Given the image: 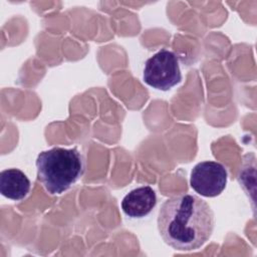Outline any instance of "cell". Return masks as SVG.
<instances>
[{
    "mask_svg": "<svg viewBox=\"0 0 257 257\" xmlns=\"http://www.w3.org/2000/svg\"><path fill=\"white\" fill-rule=\"evenodd\" d=\"M227 180V170L221 163L205 161L198 163L192 169L190 185L201 196L212 198L225 190Z\"/></svg>",
    "mask_w": 257,
    "mask_h": 257,
    "instance_id": "277c9868",
    "label": "cell"
},
{
    "mask_svg": "<svg viewBox=\"0 0 257 257\" xmlns=\"http://www.w3.org/2000/svg\"><path fill=\"white\" fill-rule=\"evenodd\" d=\"M36 169L45 191L49 195H60L83 176L85 161L76 148L54 147L37 156Z\"/></svg>",
    "mask_w": 257,
    "mask_h": 257,
    "instance_id": "7a4b0ae2",
    "label": "cell"
},
{
    "mask_svg": "<svg viewBox=\"0 0 257 257\" xmlns=\"http://www.w3.org/2000/svg\"><path fill=\"white\" fill-rule=\"evenodd\" d=\"M30 187L28 177L19 169H6L0 173V192L2 196L10 200L24 199L28 195Z\"/></svg>",
    "mask_w": 257,
    "mask_h": 257,
    "instance_id": "8992f818",
    "label": "cell"
},
{
    "mask_svg": "<svg viewBox=\"0 0 257 257\" xmlns=\"http://www.w3.org/2000/svg\"><path fill=\"white\" fill-rule=\"evenodd\" d=\"M157 205V195L151 186H141L130 191L121 201V209L130 218H143Z\"/></svg>",
    "mask_w": 257,
    "mask_h": 257,
    "instance_id": "5b68a950",
    "label": "cell"
},
{
    "mask_svg": "<svg viewBox=\"0 0 257 257\" xmlns=\"http://www.w3.org/2000/svg\"><path fill=\"white\" fill-rule=\"evenodd\" d=\"M143 78L148 85L163 91L170 90L181 82L182 73L176 53L163 48L148 58Z\"/></svg>",
    "mask_w": 257,
    "mask_h": 257,
    "instance_id": "3957f363",
    "label": "cell"
},
{
    "mask_svg": "<svg viewBox=\"0 0 257 257\" xmlns=\"http://www.w3.org/2000/svg\"><path fill=\"white\" fill-rule=\"evenodd\" d=\"M214 227L213 210L196 195L173 196L159 211V233L166 244L179 251L201 248L210 239Z\"/></svg>",
    "mask_w": 257,
    "mask_h": 257,
    "instance_id": "6da1fadb",
    "label": "cell"
}]
</instances>
